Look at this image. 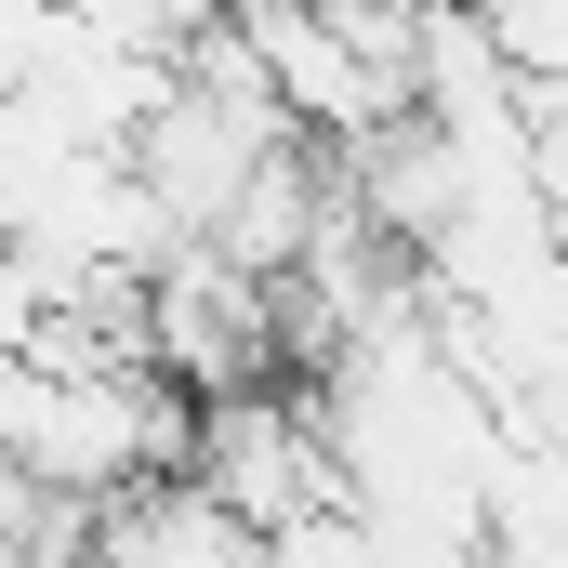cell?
Segmentation results:
<instances>
[{"mask_svg":"<svg viewBox=\"0 0 568 568\" xmlns=\"http://www.w3.org/2000/svg\"><path fill=\"white\" fill-rule=\"evenodd\" d=\"M489 53L516 67V93H568V0H503Z\"/></svg>","mask_w":568,"mask_h":568,"instance_id":"cell-1","label":"cell"}]
</instances>
